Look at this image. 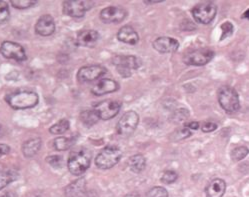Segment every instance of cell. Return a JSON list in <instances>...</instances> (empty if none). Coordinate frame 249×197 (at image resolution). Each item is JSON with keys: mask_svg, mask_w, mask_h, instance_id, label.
I'll use <instances>...</instances> for the list:
<instances>
[{"mask_svg": "<svg viewBox=\"0 0 249 197\" xmlns=\"http://www.w3.org/2000/svg\"><path fill=\"white\" fill-rule=\"evenodd\" d=\"M6 101L13 109L33 108L39 101L38 95L29 90L15 91L6 96Z\"/></svg>", "mask_w": 249, "mask_h": 197, "instance_id": "obj_1", "label": "cell"}, {"mask_svg": "<svg viewBox=\"0 0 249 197\" xmlns=\"http://www.w3.org/2000/svg\"><path fill=\"white\" fill-rule=\"evenodd\" d=\"M218 102L227 113H235L240 107L239 96L234 88L223 86L218 91Z\"/></svg>", "mask_w": 249, "mask_h": 197, "instance_id": "obj_2", "label": "cell"}, {"mask_svg": "<svg viewBox=\"0 0 249 197\" xmlns=\"http://www.w3.org/2000/svg\"><path fill=\"white\" fill-rule=\"evenodd\" d=\"M91 155L85 149L73 152L68 159V169L73 175L79 176L84 173L90 165Z\"/></svg>", "mask_w": 249, "mask_h": 197, "instance_id": "obj_3", "label": "cell"}, {"mask_svg": "<svg viewBox=\"0 0 249 197\" xmlns=\"http://www.w3.org/2000/svg\"><path fill=\"white\" fill-rule=\"evenodd\" d=\"M121 150L117 146H106L95 158V164L100 169H110L121 158Z\"/></svg>", "mask_w": 249, "mask_h": 197, "instance_id": "obj_4", "label": "cell"}, {"mask_svg": "<svg viewBox=\"0 0 249 197\" xmlns=\"http://www.w3.org/2000/svg\"><path fill=\"white\" fill-rule=\"evenodd\" d=\"M217 13V6L215 3L205 1L195 5L192 9V16L195 21L200 24H209L214 19Z\"/></svg>", "mask_w": 249, "mask_h": 197, "instance_id": "obj_5", "label": "cell"}, {"mask_svg": "<svg viewBox=\"0 0 249 197\" xmlns=\"http://www.w3.org/2000/svg\"><path fill=\"white\" fill-rule=\"evenodd\" d=\"M112 63L116 66L119 74L123 77L131 76L132 70L138 69L141 65L140 59L132 55H117L112 59Z\"/></svg>", "mask_w": 249, "mask_h": 197, "instance_id": "obj_6", "label": "cell"}, {"mask_svg": "<svg viewBox=\"0 0 249 197\" xmlns=\"http://www.w3.org/2000/svg\"><path fill=\"white\" fill-rule=\"evenodd\" d=\"M214 56V52L209 48H199L192 50L184 55L183 61L187 65L202 66L210 62Z\"/></svg>", "mask_w": 249, "mask_h": 197, "instance_id": "obj_7", "label": "cell"}, {"mask_svg": "<svg viewBox=\"0 0 249 197\" xmlns=\"http://www.w3.org/2000/svg\"><path fill=\"white\" fill-rule=\"evenodd\" d=\"M139 122V116L135 111H127L117 123L116 130L121 136H129L136 129Z\"/></svg>", "mask_w": 249, "mask_h": 197, "instance_id": "obj_8", "label": "cell"}, {"mask_svg": "<svg viewBox=\"0 0 249 197\" xmlns=\"http://www.w3.org/2000/svg\"><path fill=\"white\" fill-rule=\"evenodd\" d=\"M93 6L92 1H82V0H67L63 2V12L70 17L81 18Z\"/></svg>", "mask_w": 249, "mask_h": 197, "instance_id": "obj_9", "label": "cell"}, {"mask_svg": "<svg viewBox=\"0 0 249 197\" xmlns=\"http://www.w3.org/2000/svg\"><path fill=\"white\" fill-rule=\"evenodd\" d=\"M121 103L116 100H105L98 103L94 109L102 120H109L115 117L120 111Z\"/></svg>", "mask_w": 249, "mask_h": 197, "instance_id": "obj_10", "label": "cell"}, {"mask_svg": "<svg viewBox=\"0 0 249 197\" xmlns=\"http://www.w3.org/2000/svg\"><path fill=\"white\" fill-rule=\"evenodd\" d=\"M0 52L2 53L4 57L13 59L16 61H23L26 59L24 48L20 44L16 43V42L4 41L1 44Z\"/></svg>", "mask_w": 249, "mask_h": 197, "instance_id": "obj_11", "label": "cell"}, {"mask_svg": "<svg viewBox=\"0 0 249 197\" xmlns=\"http://www.w3.org/2000/svg\"><path fill=\"white\" fill-rule=\"evenodd\" d=\"M107 70L101 65H90L84 66L78 71V80L80 82H92L102 75H104Z\"/></svg>", "mask_w": 249, "mask_h": 197, "instance_id": "obj_12", "label": "cell"}, {"mask_svg": "<svg viewBox=\"0 0 249 197\" xmlns=\"http://www.w3.org/2000/svg\"><path fill=\"white\" fill-rule=\"evenodd\" d=\"M127 15L126 11L115 6L104 8L100 13V18L105 23H118L121 22Z\"/></svg>", "mask_w": 249, "mask_h": 197, "instance_id": "obj_13", "label": "cell"}, {"mask_svg": "<svg viewBox=\"0 0 249 197\" xmlns=\"http://www.w3.org/2000/svg\"><path fill=\"white\" fill-rule=\"evenodd\" d=\"M35 31L41 36H49L55 31V22L50 15H43L35 25Z\"/></svg>", "mask_w": 249, "mask_h": 197, "instance_id": "obj_14", "label": "cell"}, {"mask_svg": "<svg viewBox=\"0 0 249 197\" xmlns=\"http://www.w3.org/2000/svg\"><path fill=\"white\" fill-rule=\"evenodd\" d=\"M153 48L159 53H171L179 48V42L171 37H159L153 42Z\"/></svg>", "mask_w": 249, "mask_h": 197, "instance_id": "obj_15", "label": "cell"}, {"mask_svg": "<svg viewBox=\"0 0 249 197\" xmlns=\"http://www.w3.org/2000/svg\"><path fill=\"white\" fill-rule=\"evenodd\" d=\"M118 88H119V85L116 81L108 78H104V79H101L98 83H96L93 86L91 91L94 95L101 96L107 93L115 92L116 90H118Z\"/></svg>", "mask_w": 249, "mask_h": 197, "instance_id": "obj_16", "label": "cell"}, {"mask_svg": "<svg viewBox=\"0 0 249 197\" xmlns=\"http://www.w3.org/2000/svg\"><path fill=\"white\" fill-rule=\"evenodd\" d=\"M117 38L119 41L130 45H135L139 40L138 33L131 26H123L120 28L117 33Z\"/></svg>", "mask_w": 249, "mask_h": 197, "instance_id": "obj_17", "label": "cell"}, {"mask_svg": "<svg viewBox=\"0 0 249 197\" xmlns=\"http://www.w3.org/2000/svg\"><path fill=\"white\" fill-rule=\"evenodd\" d=\"M98 39H99V33L97 31L87 29V30L81 31L78 34L77 42L79 45L84 47H92L96 44Z\"/></svg>", "mask_w": 249, "mask_h": 197, "instance_id": "obj_18", "label": "cell"}, {"mask_svg": "<svg viewBox=\"0 0 249 197\" xmlns=\"http://www.w3.org/2000/svg\"><path fill=\"white\" fill-rule=\"evenodd\" d=\"M226 190V183L223 179L215 178L206 187V197H222Z\"/></svg>", "mask_w": 249, "mask_h": 197, "instance_id": "obj_19", "label": "cell"}, {"mask_svg": "<svg viewBox=\"0 0 249 197\" xmlns=\"http://www.w3.org/2000/svg\"><path fill=\"white\" fill-rule=\"evenodd\" d=\"M85 185V179L79 178L65 188V195L67 197H80L84 193Z\"/></svg>", "mask_w": 249, "mask_h": 197, "instance_id": "obj_20", "label": "cell"}, {"mask_svg": "<svg viewBox=\"0 0 249 197\" xmlns=\"http://www.w3.org/2000/svg\"><path fill=\"white\" fill-rule=\"evenodd\" d=\"M40 147H41V139L40 138L29 139L23 144L22 152L26 157H32L39 151Z\"/></svg>", "mask_w": 249, "mask_h": 197, "instance_id": "obj_21", "label": "cell"}, {"mask_svg": "<svg viewBox=\"0 0 249 197\" xmlns=\"http://www.w3.org/2000/svg\"><path fill=\"white\" fill-rule=\"evenodd\" d=\"M128 166L133 172L139 173V172L144 170V168L146 166V159L143 155L135 154L129 158Z\"/></svg>", "mask_w": 249, "mask_h": 197, "instance_id": "obj_22", "label": "cell"}, {"mask_svg": "<svg viewBox=\"0 0 249 197\" xmlns=\"http://www.w3.org/2000/svg\"><path fill=\"white\" fill-rule=\"evenodd\" d=\"M17 177V172L13 169L0 171V190L6 187L12 181H14Z\"/></svg>", "mask_w": 249, "mask_h": 197, "instance_id": "obj_23", "label": "cell"}, {"mask_svg": "<svg viewBox=\"0 0 249 197\" xmlns=\"http://www.w3.org/2000/svg\"><path fill=\"white\" fill-rule=\"evenodd\" d=\"M99 116L97 114V112L95 111V109L92 110H85L83 112H81L80 114V120L82 121V123L86 126H92L95 123H97V121L99 120Z\"/></svg>", "mask_w": 249, "mask_h": 197, "instance_id": "obj_24", "label": "cell"}, {"mask_svg": "<svg viewBox=\"0 0 249 197\" xmlns=\"http://www.w3.org/2000/svg\"><path fill=\"white\" fill-rule=\"evenodd\" d=\"M74 140L67 137H58L54 140V147L59 151L67 150L73 145Z\"/></svg>", "mask_w": 249, "mask_h": 197, "instance_id": "obj_25", "label": "cell"}, {"mask_svg": "<svg viewBox=\"0 0 249 197\" xmlns=\"http://www.w3.org/2000/svg\"><path fill=\"white\" fill-rule=\"evenodd\" d=\"M69 126H70L69 121L66 119H62L57 123H55L54 125H52V126L49 128V131L52 134H62L69 129Z\"/></svg>", "mask_w": 249, "mask_h": 197, "instance_id": "obj_26", "label": "cell"}, {"mask_svg": "<svg viewBox=\"0 0 249 197\" xmlns=\"http://www.w3.org/2000/svg\"><path fill=\"white\" fill-rule=\"evenodd\" d=\"M248 153H249V149L246 146H238L231 150L230 156H231V159L235 161V162H237V161L244 159L248 155Z\"/></svg>", "mask_w": 249, "mask_h": 197, "instance_id": "obj_27", "label": "cell"}, {"mask_svg": "<svg viewBox=\"0 0 249 197\" xmlns=\"http://www.w3.org/2000/svg\"><path fill=\"white\" fill-rule=\"evenodd\" d=\"M177 178H178V174H177V172H175L174 170H167L161 176V181L164 184H171L177 180Z\"/></svg>", "mask_w": 249, "mask_h": 197, "instance_id": "obj_28", "label": "cell"}, {"mask_svg": "<svg viewBox=\"0 0 249 197\" xmlns=\"http://www.w3.org/2000/svg\"><path fill=\"white\" fill-rule=\"evenodd\" d=\"M10 2L13 7L18 8V9L29 8L35 3H37V1H31V0H11Z\"/></svg>", "mask_w": 249, "mask_h": 197, "instance_id": "obj_29", "label": "cell"}, {"mask_svg": "<svg viewBox=\"0 0 249 197\" xmlns=\"http://www.w3.org/2000/svg\"><path fill=\"white\" fill-rule=\"evenodd\" d=\"M9 17L8 4L5 1H0V24H3L7 21Z\"/></svg>", "mask_w": 249, "mask_h": 197, "instance_id": "obj_30", "label": "cell"}, {"mask_svg": "<svg viewBox=\"0 0 249 197\" xmlns=\"http://www.w3.org/2000/svg\"><path fill=\"white\" fill-rule=\"evenodd\" d=\"M148 197H168V192L165 188L163 187H153L151 188L148 193H147Z\"/></svg>", "mask_w": 249, "mask_h": 197, "instance_id": "obj_31", "label": "cell"}, {"mask_svg": "<svg viewBox=\"0 0 249 197\" xmlns=\"http://www.w3.org/2000/svg\"><path fill=\"white\" fill-rule=\"evenodd\" d=\"M221 30H222V36H221V40L229 37L230 35L233 34V31H234V27L232 25V23L231 22H224L222 25H221Z\"/></svg>", "mask_w": 249, "mask_h": 197, "instance_id": "obj_32", "label": "cell"}, {"mask_svg": "<svg viewBox=\"0 0 249 197\" xmlns=\"http://www.w3.org/2000/svg\"><path fill=\"white\" fill-rule=\"evenodd\" d=\"M189 116V112L186 109H178L176 110L172 115V120L174 122H180L185 120Z\"/></svg>", "mask_w": 249, "mask_h": 197, "instance_id": "obj_33", "label": "cell"}, {"mask_svg": "<svg viewBox=\"0 0 249 197\" xmlns=\"http://www.w3.org/2000/svg\"><path fill=\"white\" fill-rule=\"evenodd\" d=\"M190 135H191V131L188 128L184 127L179 130H176L171 136H172V138H174L176 140H182V139H186Z\"/></svg>", "mask_w": 249, "mask_h": 197, "instance_id": "obj_34", "label": "cell"}, {"mask_svg": "<svg viewBox=\"0 0 249 197\" xmlns=\"http://www.w3.org/2000/svg\"><path fill=\"white\" fill-rule=\"evenodd\" d=\"M46 161H48L49 164L52 165L53 167H60L62 164V158L60 156H50L46 158Z\"/></svg>", "mask_w": 249, "mask_h": 197, "instance_id": "obj_35", "label": "cell"}, {"mask_svg": "<svg viewBox=\"0 0 249 197\" xmlns=\"http://www.w3.org/2000/svg\"><path fill=\"white\" fill-rule=\"evenodd\" d=\"M217 129V125L213 122H204L201 126L203 132H212Z\"/></svg>", "mask_w": 249, "mask_h": 197, "instance_id": "obj_36", "label": "cell"}, {"mask_svg": "<svg viewBox=\"0 0 249 197\" xmlns=\"http://www.w3.org/2000/svg\"><path fill=\"white\" fill-rule=\"evenodd\" d=\"M10 151V148L8 145L6 144H2V143H0V157L8 154Z\"/></svg>", "mask_w": 249, "mask_h": 197, "instance_id": "obj_37", "label": "cell"}, {"mask_svg": "<svg viewBox=\"0 0 249 197\" xmlns=\"http://www.w3.org/2000/svg\"><path fill=\"white\" fill-rule=\"evenodd\" d=\"M185 127L188 128L189 130L190 129H193V130H197L199 128V123L198 122H189L187 124H185Z\"/></svg>", "mask_w": 249, "mask_h": 197, "instance_id": "obj_38", "label": "cell"}, {"mask_svg": "<svg viewBox=\"0 0 249 197\" xmlns=\"http://www.w3.org/2000/svg\"><path fill=\"white\" fill-rule=\"evenodd\" d=\"M1 197H16L15 194L13 192H7L5 194H3Z\"/></svg>", "mask_w": 249, "mask_h": 197, "instance_id": "obj_39", "label": "cell"}, {"mask_svg": "<svg viewBox=\"0 0 249 197\" xmlns=\"http://www.w3.org/2000/svg\"><path fill=\"white\" fill-rule=\"evenodd\" d=\"M242 17H243V18H246V19L249 20V9L244 12V14L242 15Z\"/></svg>", "mask_w": 249, "mask_h": 197, "instance_id": "obj_40", "label": "cell"}, {"mask_svg": "<svg viewBox=\"0 0 249 197\" xmlns=\"http://www.w3.org/2000/svg\"><path fill=\"white\" fill-rule=\"evenodd\" d=\"M125 197H140L138 194H136V193H132V194H128V195H126Z\"/></svg>", "mask_w": 249, "mask_h": 197, "instance_id": "obj_41", "label": "cell"}, {"mask_svg": "<svg viewBox=\"0 0 249 197\" xmlns=\"http://www.w3.org/2000/svg\"><path fill=\"white\" fill-rule=\"evenodd\" d=\"M161 2V0H157V1H145V3H159Z\"/></svg>", "mask_w": 249, "mask_h": 197, "instance_id": "obj_42", "label": "cell"}]
</instances>
